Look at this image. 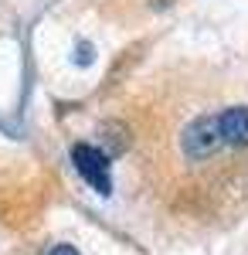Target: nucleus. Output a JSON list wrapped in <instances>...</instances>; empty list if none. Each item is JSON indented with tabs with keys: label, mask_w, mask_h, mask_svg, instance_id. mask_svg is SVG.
Segmentation results:
<instances>
[{
	"label": "nucleus",
	"mask_w": 248,
	"mask_h": 255,
	"mask_svg": "<svg viewBox=\"0 0 248 255\" xmlns=\"http://www.w3.org/2000/svg\"><path fill=\"white\" fill-rule=\"evenodd\" d=\"M214 119H218V136L225 146H248V106H231Z\"/></svg>",
	"instance_id": "7ed1b4c3"
},
{
	"label": "nucleus",
	"mask_w": 248,
	"mask_h": 255,
	"mask_svg": "<svg viewBox=\"0 0 248 255\" xmlns=\"http://www.w3.org/2000/svg\"><path fill=\"white\" fill-rule=\"evenodd\" d=\"M48 255H78V252L72 249V245H55V249H51Z\"/></svg>",
	"instance_id": "20e7f679"
},
{
	"label": "nucleus",
	"mask_w": 248,
	"mask_h": 255,
	"mask_svg": "<svg viewBox=\"0 0 248 255\" xmlns=\"http://www.w3.org/2000/svg\"><path fill=\"white\" fill-rule=\"evenodd\" d=\"M72 163H75L78 177L85 184H92V191L109 194V187H113V180H109V157L99 146H92V143H75L72 146Z\"/></svg>",
	"instance_id": "f257e3e1"
},
{
	"label": "nucleus",
	"mask_w": 248,
	"mask_h": 255,
	"mask_svg": "<svg viewBox=\"0 0 248 255\" xmlns=\"http://www.w3.org/2000/svg\"><path fill=\"white\" fill-rule=\"evenodd\" d=\"M225 143H221V136H218V119L214 116H204L197 119V123H191L187 126V136H184V153L191 160H204L211 157L214 150H221Z\"/></svg>",
	"instance_id": "f03ea898"
}]
</instances>
